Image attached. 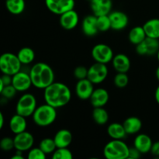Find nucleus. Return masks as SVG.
<instances>
[{
    "instance_id": "24",
    "label": "nucleus",
    "mask_w": 159,
    "mask_h": 159,
    "mask_svg": "<svg viewBox=\"0 0 159 159\" xmlns=\"http://www.w3.org/2000/svg\"><path fill=\"white\" fill-rule=\"evenodd\" d=\"M107 134L114 140H123L127 135L123 124L112 123L107 127Z\"/></svg>"
},
{
    "instance_id": "17",
    "label": "nucleus",
    "mask_w": 159,
    "mask_h": 159,
    "mask_svg": "<svg viewBox=\"0 0 159 159\" xmlns=\"http://www.w3.org/2000/svg\"><path fill=\"white\" fill-rule=\"evenodd\" d=\"M82 32L87 37H93L99 32V28L97 25V16L93 15H89L83 19L82 23Z\"/></svg>"
},
{
    "instance_id": "34",
    "label": "nucleus",
    "mask_w": 159,
    "mask_h": 159,
    "mask_svg": "<svg viewBox=\"0 0 159 159\" xmlns=\"http://www.w3.org/2000/svg\"><path fill=\"white\" fill-rule=\"evenodd\" d=\"M47 155L40 148H32L28 151V159H45Z\"/></svg>"
},
{
    "instance_id": "1",
    "label": "nucleus",
    "mask_w": 159,
    "mask_h": 159,
    "mask_svg": "<svg viewBox=\"0 0 159 159\" xmlns=\"http://www.w3.org/2000/svg\"><path fill=\"white\" fill-rule=\"evenodd\" d=\"M43 98L46 103L57 109L69 103L71 99V92L65 84L54 82L44 89Z\"/></svg>"
},
{
    "instance_id": "35",
    "label": "nucleus",
    "mask_w": 159,
    "mask_h": 159,
    "mask_svg": "<svg viewBox=\"0 0 159 159\" xmlns=\"http://www.w3.org/2000/svg\"><path fill=\"white\" fill-rule=\"evenodd\" d=\"M0 148L5 152H9L15 148L14 139L9 137H5L0 141Z\"/></svg>"
},
{
    "instance_id": "21",
    "label": "nucleus",
    "mask_w": 159,
    "mask_h": 159,
    "mask_svg": "<svg viewBox=\"0 0 159 159\" xmlns=\"http://www.w3.org/2000/svg\"><path fill=\"white\" fill-rule=\"evenodd\" d=\"M26 118L25 116L16 113V114L11 117L9 123V127L11 132H12L14 134H17L25 131L27 127Z\"/></svg>"
},
{
    "instance_id": "13",
    "label": "nucleus",
    "mask_w": 159,
    "mask_h": 159,
    "mask_svg": "<svg viewBox=\"0 0 159 159\" xmlns=\"http://www.w3.org/2000/svg\"><path fill=\"white\" fill-rule=\"evenodd\" d=\"M94 84L88 79L78 80L75 85V93L79 99L82 100L89 99L94 91Z\"/></svg>"
},
{
    "instance_id": "45",
    "label": "nucleus",
    "mask_w": 159,
    "mask_h": 159,
    "mask_svg": "<svg viewBox=\"0 0 159 159\" xmlns=\"http://www.w3.org/2000/svg\"><path fill=\"white\" fill-rule=\"evenodd\" d=\"M156 55H157V58H158V62H159V51H158V54H157Z\"/></svg>"
},
{
    "instance_id": "10",
    "label": "nucleus",
    "mask_w": 159,
    "mask_h": 159,
    "mask_svg": "<svg viewBox=\"0 0 159 159\" xmlns=\"http://www.w3.org/2000/svg\"><path fill=\"white\" fill-rule=\"evenodd\" d=\"M159 39L147 37L141 43L136 45V52L141 56H153L159 51Z\"/></svg>"
},
{
    "instance_id": "12",
    "label": "nucleus",
    "mask_w": 159,
    "mask_h": 159,
    "mask_svg": "<svg viewBox=\"0 0 159 159\" xmlns=\"http://www.w3.org/2000/svg\"><path fill=\"white\" fill-rule=\"evenodd\" d=\"M12 85L17 90V92H25L29 89L32 85L30 73L20 71L12 75Z\"/></svg>"
},
{
    "instance_id": "32",
    "label": "nucleus",
    "mask_w": 159,
    "mask_h": 159,
    "mask_svg": "<svg viewBox=\"0 0 159 159\" xmlns=\"http://www.w3.org/2000/svg\"><path fill=\"white\" fill-rule=\"evenodd\" d=\"M53 159H72L73 155L68 148H57L52 154Z\"/></svg>"
},
{
    "instance_id": "42",
    "label": "nucleus",
    "mask_w": 159,
    "mask_h": 159,
    "mask_svg": "<svg viewBox=\"0 0 159 159\" xmlns=\"http://www.w3.org/2000/svg\"><path fill=\"white\" fill-rule=\"evenodd\" d=\"M155 100H156L157 103H158L159 105V85L158 87H157L156 90H155Z\"/></svg>"
},
{
    "instance_id": "27",
    "label": "nucleus",
    "mask_w": 159,
    "mask_h": 159,
    "mask_svg": "<svg viewBox=\"0 0 159 159\" xmlns=\"http://www.w3.org/2000/svg\"><path fill=\"white\" fill-rule=\"evenodd\" d=\"M6 7L12 15H20L26 8L25 0H6Z\"/></svg>"
},
{
    "instance_id": "39",
    "label": "nucleus",
    "mask_w": 159,
    "mask_h": 159,
    "mask_svg": "<svg viewBox=\"0 0 159 159\" xmlns=\"http://www.w3.org/2000/svg\"><path fill=\"white\" fill-rule=\"evenodd\" d=\"M141 153L136 148H130V151H129V156L128 158L130 159H137L141 157Z\"/></svg>"
},
{
    "instance_id": "19",
    "label": "nucleus",
    "mask_w": 159,
    "mask_h": 159,
    "mask_svg": "<svg viewBox=\"0 0 159 159\" xmlns=\"http://www.w3.org/2000/svg\"><path fill=\"white\" fill-rule=\"evenodd\" d=\"M152 144L153 142L152 138L146 134H138L134 141V147L136 148L141 154H147L150 152Z\"/></svg>"
},
{
    "instance_id": "22",
    "label": "nucleus",
    "mask_w": 159,
    "mask_h": 159,
    "mask_svg": "<svg viewBox=\"0 0 159 159\" xmlns=\"http://www.w3.org/2000/svg\"><path fill=\"white\" fill-rule=\"evenodd\" d=\"M72 139V134L67 129L58 130L54 137L57 148H68V146L71 144Z\"/></svg>"
},
{
    "instance_id": "26",
    "label": "nucleus",
    "mask_w": 159,
    "mask_h": 159,
    "mask_svg": "<svg viewBox=\"0 0 159 159\" xmlns=\"http://www.w3.org/2000/svg\"><path fill=\"white\" fill-rule=\"evenodd\" d=\"M146 35L152 38L159 39V19H151L143 25Z\"/></svg>"
},
{
    "instance_id": "43",
    "label": "nucleus",
    "mask_w": 159,
    "mask_h": 159,
    "mask_svg": "<svg viewBox=\"0 0 159 159\" xmlns=\"http://www.w3.org/2000/svg\"><path fill=\"white\" fill-rule=\"evenodd\" d=\"M4 125V115L2 113H0V129H2Z\"/></svg>"
},
{
    "instance_id": "4",
    "label": "nucleus",
    "mask_w": 159,
    "mask_h": 159,
    "mask_svg": "<svg viewBox=\"0 0 159 159\" xmlns=\"http://www.w3.org/2000/svg\"><path fill=\"white\" fill-rule=\"evenodd\" d=\"M130 148L122 140H114L107 143L103 148V155L107 159H127Z\"/></svg>"
},
{
    "instance_id": "40",
    "label": "nucleus",
    "mask_w": 159,
    "mask_h": 159,
    "mask_svg": "<svg viewBox=\"0 0 159 159\" xmlns=\"http://www.w3.org/2000/svg\"><path fill=\"white\" fill-rule=\"evenodd\" d=\"M150 152L154 156L159 157V141H156V142L153 143Z\"/></svg>"
},
{
    "instance_id": "16",
    "label": "nucleus",
    "mask_w": 159,
    "mask_h": 159,
    "mask_svg": "<svg viewBox=\"0 0 159 159\" xmlns=\"http://www.w3.org/2000/svg\"><path fill=\"white\" fill-rule=\"evenodd\" d=\"M90 7L96 16L109 15L113 7L112 0H90Z\"/></svg>"
},
{
    "instance_id": "11",
    "label": "nucleus",
    "mask_w": 159,
    "mask_h": 159,
    "mask_svg": "<svg viewBox=\"0 0 159 159\" xmlns=\"http://www.w3.org/2000/svg\"><path fill=\"white\" fill-rule=\"evenodd\" d=\"M13 139L16 150L23 152L29 151L30 149L32 148L34 144V136L32 134L26 130L15 134Z\"/></svg>"
},
{
    "instance_id": "38",
    "label": "nucleus",
    "mask_w": 159,
    "mask_h": 159,
    "mask_svg": "<svg viewBox=\"0 0 159 159\" xmlns=\"http://www.w3.org/2000/svg\"><path fill=\"white\" fill-rule=\"evenodd\" d=\"M12 75H10L3 74L2 76L0 79V91L3 89L5 86L12 84Z\"/></svg>"
},
{
    "instance_id": "8",
    "label": "nucleus",
    "mask_w": 159,
    "mask_h": 159,
    "mask_svg": "<svg viewBox=\"0 0 159 159\" xmlns=\"http://www.w3.org/2000/svg\"><path fill=\"white\" fill-rule=\"evenodd\" d=\"M108 75V68L106 64L95 62L89 68L87 79L93 84H100L106 80Z\"/></svg>"
},
{
    "instance_id": "33",
    "label": "nucleus",
    "mask_w": 159,
    "mask_h": 159,
    "mask_svg": "<svg viewBox=\"0 0 159 159\" xmlns=\"http://www.w3.org/2000/svg\"><path fill=\"white\" fill-rule=\"evenodd\" d=\"M113 82H114L115 86L117 87V88H125L129 83V78L127 73L117 72V74L115 75L114 79H113Z\"/></svg>"
},
{
    "instance_id": "3",
    "label": "nucleus",
    "mask_w": 159,
    "mask_h": 159,
    "mask_svg": "<svg viewBox=\"0 0 159 159\" xmlns=\"http://www.w3.org/2000/svg\"><path fill=\"white\" fill-rule=\"evenodd\" d=\"M33 120L39 127H48L55 121L57 118V109L45 102L37 107L32 115Z\"/></svg>"
},
{
    "instance_id": "41",
    "label": "nucleus",
    "mask_w": 159,
    "mask_h": 159,
    "mask_svg": "<svg viewBox=\"0 0 159 159\" xmlns=\"http://www.w3.org/2000/svg\"><path fill=\"white\" fill-rule=\"evenodd\" d=\"M12 159H23V152H20V151H17L16 152L15 155L13 156H12Z\"/></svg>"
},
{
    "instance_id": "30",
    "label": "nucleus",
    "mask_w": 159,
    "mask_h": 159,
    "mask_svg": "<svg viewBox=\"0 0 159 159\" xmlns=\"http://www.w3.org/2000/svg\"><path fill=\"white\" fill-rule=\"evenodd\" d=\"M39 148L48 155L54 153V152L57 148V146L54 142V138H46L40 141V144H39Z\"/></svg>"
},
{
    "instance_id": "15",
    "label": "nucleus",
    "mask_w": 159,
    "mask_h": 159,
    "mask_svg": "<svg viewBox=\"0 0 159 159\" xmlns=\"http://www.w3.org/2000/svg\"><path fill=\"white\" fill-rule=\"evenodd\" d=\"M109 16L111 22V29L113 30H122L128 25V16L122 11H113L109 14Z\"/></svg>"
},
{
    "instance_id": "9",
    "label": "nucleus",
    "mask_w": 159,
    "mask_h": 159,
    "mask_svg": "<svg viewBox=\"0 0 159 159\" xmlns=\"http://www.w3.org/2000/svg\"><path fill=\"white\" fill-rule=\"evenodd\" d=\"M45 5L50 12L60 16L74 9L75 2V0H45Z\"/></svg>"
},
{
    "instance_id": "6",
    "label": "nucleus",
    "mask_w": 159,
    "mask_h": 159,
    "mask_svg": "<svg viewBox=\"0 0 159 159\" xmlns=\"http://www.w3.org/2000/svg\"><path fill=\"white\" fill-rule=\"evenodd\" d=\"M37 107L35 96L31 93H25L17 101L16 113L25 117H29L34 114Z\"/></svg>"
},
{
    "instance_id": "14",
    "label": "nucleus",
    "mask_w": 159,
    "mask_h": 159,
    "mask_svg": "<svg viewBox=\"0 0 159 159\" xmlns=\"http://www.w3.org/2000/svg\"><path fill=\"white\" fill-rule=\"evenodd\" d=\"M79 21V14L75 9L68 11L60 15L59 23L61 26L66 30H71L77 26Z\"/></svg>"
},
{
    "instance_id": "29",
    "label": "nucleus",
    "mask_w": 159,
    "mask_h": 159,
    "mask_svg": "<svg viewBox=\"0 0 159 159\" xmlns=\"http://www.w3.org/2000/svg\"><path fill=\"white\" fill-rule=\"evenodd\" d=\"M92 116L93 120L98 125H104L109 120L108 112L103 107H94Z\"/></svg>"
},
{
    "instance_id": "36",
    "label": "nucleus",
    "mask_w": 159,
    "mask_h": 159,
    "mask_svg": "<svg viewBox=\"0 0 159 159\" xmlns=\"http://www.w3.org/2000/svg\"><path fill=\"white\" fill-rule=\"evenodd\" d=\"M88 71L89 68L83 66V65H79V66H77L75 68L73 74H74V76L75 77L76 79L82 80V79H87V77H88Z\"/></svg>"
},
{
    "instance_id": "37",
    "label": "nucleus",
    "mask_w": 159,
    "mask_h": 159,
    "mask_svg": "<svg viewBox=\"0 0 159 159\" xmlns=\"http://www.w3.org/2000/svg\"><path fill=\"white\" fill-rule=\"evenodd\" d=\"M16 93L17 90L16 89V88L12 84L5 86L3 88V89L2 91H0V93H1L2 96L8 99H10L12 98H13L16 96Z\"/></svg>"
},
{
    "instance_id": "2",
    "label": "nucleus",
    "mask_w": 159,
    "mask_h": 159,
    "mask_svg": "<svg viewBox=\"0 0 159 159\" xmlns=\"http://www.w3.org/2000/svg\"><path fill=\"white\" fill-rule=\"evenodd\" d=\"M29 73L35 88L44 89L54 82V71L49 65L43 62L34 64Z\"/></svg>"
},
{
    "instance_id": "44",
    "label": "nucleus",
    "mask_w": 159,
    "mask_h": 159,
    "mask_svg": "<svg viewBox=\"0 0 159 159\" xmlns=\"http://www.w3.org/2000/svg\"><path fill=\"white\" fill-rule=\"evenodd\" d=\"M155 75H156V78H157V79H158V82H159V66L158 67V68H157L156 71H155Z\"/></svg>"
},
{
    "instance_id": "20",
    "label": "nucleus",
    "mask_w": 159,
    "mask_h": 159,
    "mask_svg": "<svg viewBox=\"0 0 159 159\" xmlns=\"http://www.w3.org/2000/svg\"><path fill=\"white\" fill-rule=\"evenodd\" d=\"M112 63H113V68L116 72L127 73L130 68V58L128 56L121 53L114 55L112 60Z\"/></svg>"
},
{
    "instance_id": "28",
    "label": "nucleus",
    "mask_w": 159,
    "mask_h": 159,
    "mask_svg": "<svg viewBox=\"0 0 159 159\" xmlns=\"http://www.w3.org/2000/svg\"><path fill=\"white\" fill-rule=\"evenodd\" d=\"M16 54L22 65H30L34 61L35 58V53L34 50L29 47L22 48Z\"/></svg>"
},
{
    "instance_id": "23",
    "label": "nucleus",
    "mask_w": 159,
    "mask_h": 159,
    "mask_svg": "<svg viewBox=\"0 0 159 159\" xmlns=\"http://www.w3.org/2000/svg\"><path fill=\"white\" fill-rule=\"evenodd\" d=\"M123 125L127 134H135L141 130L142 122L137 116H130L124 121Z\"/></svg>"
},
{
    "instance_id": "18",
    "label": "nucleus",
    "mask_w": 159,
    "mask_h": 159,
    "mask_svg": "<svg viewBox=\"0 0 159 159\" xmlns=\"http://www.w3.org/2000/svg\"><path fill=\"white\" fill-rule=\"evenodd\" d=\"M110 98L108 91L103 88L94 89L89 100L93 107H104L107 104Z\"/></svg>"
},
{
    "instance_id": "7",
    "label": "nucleus",
    "mask_w": 159,
    "mask_h": 159,
    "mask_svg": "<svg viewBox=\"0 0 159 159\" xmlns=\"http://www.w3.org/2000/svg\"><path fill=\"white\" fill-rule=\"evenodd\" d=\"M92 57L96 62L108 64L112 61L114 54L112 48L105 43H98L92 49Z\"/></svg>"
},
{
    "instance_id": "31",
    "label": "nucleus",
    "mask_w": 159,
    "mask_h": 159,
    "mask_svg": "<svg viewBox=\"0 0 159 159\" xmlns=\"http://www.w3.org/2000/svg\"><path fill=\"white\" fill-rule=\"evenodd\" d=\"M97 25L99 31L106 32L111 29V22L109 15H102L97 16Z\"/></svg>"
},
{
    "instance_id": "25",
    "label": "nucleus",
    "mask_w": 159,
    "mask_h": 159,
    "mask_svg": "<svg viewBox=\"0 0 159 159\" xmlns=\"http://www.w3.org/2000/svg\"><path fill=\"white\" fill-rule=\"evenodd\" d=\"M147 37L143 26H137L132 28L128 34V40L132 44L138 45Z\"/></svg>"
},
{
    "instance_id": "5",
    "label": "nucleus",
    "mask_w": 159,
    "mask_h": 159,
    "mask_svg": "<svg viewBox=\"0 0 159 159\" xmlns=\"http://www.w3.org/2000/svg\"><path fill=\"white\" fill-rule=\"evenodd\" d=\"M21 61L17 54L4 53L0 57V70L2 74L13 75L21 69Z\"/></svg>"
}]
</instances>
